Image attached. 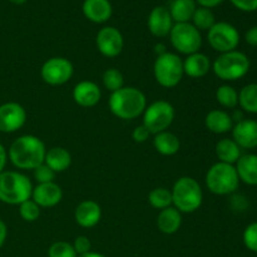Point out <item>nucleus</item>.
Wrapping results in <instances>:
<instances>
[{"instance_id":"3","label":"nucleus","mask_w":257,"mask_h":257,"mask_svg":"<svg viewBox=\"0 0 257 257\" xmlns=\"http://www.w3.org/2000/svg\"><path fill=\"white\" fill-rule=\"evenodd\" d=\"M33 185L29 178L15 171L0 173V201L7 205H20L32 198Z\"/></svg>"},{"instance_id":"40","label":"nucleus","mask_w":257,"mask_h":257,"mask_svg":"<svg viewBox=\"0 0 257 257\" xmlns=\"http://www.w3.org/2000/svg\"><path fill=\"white\" fill-rule=\"evenodd\" d=\"M245 39L247 44L251 47H257V27H252L246 32Z\"/></svg>"},{"instance_id":"1","label":"nucleus","mask_w":257,"mask_h":257,"mask_svg":"<svg viewBox=\"0 0 257 257\" xmlns=\"http://www.w3.org/2000/svg\"><path fill=\"white\" fill-rule=\"evenodd\" d=\"M45 148L44 142L40 138L32 135L18 137L10 145L8 158L19 170H33L44 163Z\"/></svg>"},{"instance_id":"29","label":"nucleus","mask_w":257,"mask_h":257,"mask_svg":"<svg viewBox=\"0 0 257 257\" xmlns=\"http://www.w3.org/2000/svg\"><path fill=\"white\" fill-rule=\"evenodd\" d=\"M148 202L153 208L165 210V208L171 207V205H172V193L165 187L153 188L150 195H148Z\"/></svg>"},{"instance_id":"12","label":"nucleus","mask_w":257,"mask_h":257,"mask_svg":"<svg viewBox=\"0 0 257 257\" xmlns=\"http://www.w3.org/2000/svg\"><path fill=\"white\" fill-rule=\"evenodd\" d=\"M27 122V112L17 102H8L0 105V132L14 133Z\"/></svg>"},{"instance_id":"21","label":"nucleus","mask_w":257,"mask_h":257,"mask_svg":"<svg viewBox=\"0 0 257 257\" xmlns=\"http://www.w3.org/2000/svg\"><path fill=\"white\" fill-rule=\"evenodd\" d=\"M205 125L210 132L215 133V135H223L232 130L233 120L231 115L225 110L213 109L206 115Z\"/></svg>"},{"instance_id":"26","label":"nucleus","mask_w":257,"mask_h":257,"mask_svg":"<svg viewBox=\"0 0 257 257\" xmlns=\"http://www.w3.org/2000/svg\"><path fill=\"white\" fill-rule=\"evenodd\" d=\"M216 155H217L220 162L235 165L241 157V148L237 143L230 138H223L218 141L216 145Z\"/></svg>"},{"instance_id":"23","label":"nucleus","mask_w":257,"mask_h":257,"mask_svg":"<svg viewBox=\"0 0 257 257\" xmlns=\"http://www.w3.org/2000/svg\"><path fill=\"white\" fill-rule=\"evenodd\" d=\"M182 225V215L176 207H167L161 210L157 217L158 230L165 235H173L180 230Z\"/></svg>"},{"instance_id":"27","label":"nucleus","mask_w":257,"mask_h":257,"mask_svg":"<svg viewBox=\"0 0 257 257\" xmlns=\"http://www.w3.org/2000/svg\"><path fill=\"white\" fill-rule=\"evenodd\" d=\"M196 9L195 0H173L168 10L176 23H190Z\"/></svg>"},{"instance_id":"11","label":"nucleus","mask_w":257,"mask_h":257,"mask_svg":"<svg viewBox=\"0 0 257 257\" xmlns=\"http://www.w3.org/2000/svg\"><path fill=\"white\" fill-rule=\"evenodd\" d=\"M74 68L70 60L63 57H54L48 59L40 69L42 79L49 85H62L69 82L73 77Z\"/></svg>"},{"instance_id":"42","label":"nucleus","mask_w":257,"mask_h":257,"mask_svg":"<svg viewBox=\"0 0 257 257\" xmlns=\"http://www.w3.org/2000/svg\"><path fill=\"white\" fill-rule=\"evenodd\" d=\"M7 161H8V152L5 150L4 146L0 143V173L4 171L5 165H7Z\"/></svg>"},{"instance_id":"18","label":"nucleus","mask_w":257,"mask_h":257,"mask_svg":"<svg viewBox=\"0 0 257 257\" xmlns=\"http://www.w3.org/2000/svg\"><path fill=\"white\" fill-rule=\"evenodd\" d=\"M102 217L100 206L95 201L85 200L77 206L74 211L75 222L83 228H92L98 225Z\"/></svg>"},{"instance_id":"20","label":"nucleus","mask_w":257,"mask_h":257,"mask_svg":"<svg viewBox=\"0 0 257 257\" xmlns=\"http://www.w3.org/2000/svg\"><path fill=\"white\" fill-rule=\"evenodd\" d=\"M210 58L203 53H193L183 60V73L191 78H202L210 72Z\"/></svg>"},{"instance_id":"45","label":"nucleus","mask_w":257,"mask_h":257,"mask_svg":"<svg viewBox=\"0 0 257 257\" xmlns=\"http://www.w3.org/2000/svg\"><path fill=\"white\" fill-rule=\"evenodd\" d=\"M78 257H105L104 255H102V253H98V252H88V253H84V255H80Z\"/></svg>"},{"instance_id":"31","label":"nucleus","mask_w":257,"mask_h":257,"mask_svg":"<svg viewBox=\"0 0 257 257\" xmlns=\"http://www.w3.org/2000/svg\"><path fill=\"white\" fill-rule=\"evenodd\" d=\"M193 25L197 28L198 30H210L215 24V15L211 12V9L207 8H198L196 9L195 14L192 17Z\"/></svg>"},{"instance_id":"8","label":"nucleus","mask_w":257,"mask_h":257,"mask_svg":"<svg viewBox=\"0 0 257 257\" xmlns=\"http://www.w3.org/2000/svg\"><path fill=\"white\" fill-rule=\"evenodd\" d=\"M175 119V108L167 100H156L146 107L143 112L142 124L151 132V135L167 131Z\"/></svg>"},{"instance_id":"22","label":"nucleus","mask_w":257,"mask_h":257,"mask_svg":"<svg viewBox=\"0 0 257 257\" xmlns=\"http://www.w3.org/2000/svg\"><path fill=\"white\" fill-rule=\"evenodd\" d=\"M235 168L240 181L248 186H257V155H241Z\"/></svg>"},{"instance_id":"13","label":"nucleus","mask_w":257,"mask_h":257,"mask_svg":"<svg viewBox=\"0 0 257 257\" xmlns=\"http://www.w3.org/2000/svg\"><path fill=\"white\" fill-rule=\"evenodd\" d=\"M95 43L100 54L107 58L118 57L122 53L124 45L122 33L114 27L102 28L98 32Z\"/></svg>"},{"instance_id":"6","label":"nucleus","mask_w":257,"mask_h":257,"mask_svg":"<svg viewBox=\"0 0 257 257\" xmlns=\"http://www.w3.org/2000/svg\"><path fill=\"white\" fill-rule=\"evenodd\" d=\"M250 69V59L242 52L222 53L216 58L212 64V70L222 80L232 82L245 77Z\"/></svg>"},{"instance_id":"46","label":"nucleus","mask_w":257,"mask_h":257,"mask_svg":"<svg viewBox=\"0 0 257 257\" xmlns=\"http://www.w3.org/2000/svg\"><path fill=\"white\" fill-rule=\"evenodd\" d=\"M9 2L13 3V4H15V5H22V4H24L27 0H9Z\"/></svg>"},{"instance_id":"2","label":"nucleus","mask_w":257,"mask_h":257,"mask_svg":"<svg viewBox=\"0 0 257 257\" xmlns=\"http://www.w3.org/2000/svg\"><path fill=\"white\" fill-rule=\"evenodd\" d=\"M147 107L145 93L135 87H123L109 97V109L120 119H135L143 114Z\"/></svg>"},{"instance_id":"15","label":"nucleus","mask_w":257,"mask_h":257,"mask_svg":"<svg viewBox=\"0 0 257 257\" xmlns=\"http://www.w3.org/2000/svg\"><path fill=\"white\" fill-rule=\"evenodd\" d=\"M233 141L240 148L252 150L257 147V120L242 119L232 127Z\"/></svg>"},{"instance_id":"24","label":"nucleus","mask_w":257,"mask_h":257,"mask_svg":"<svg viewBox=\"0 0 257 257\" xmlns=\"http://www.w3.org/2000/svg\"><path fill=\"white\" fill-rule=\"evenodd\" d=\"M44 163L48 167L52 168L55 173L64 172L72 165V156L65 148L53 147L50 150H47Z\"/></svg>"},{"instance_id":"4","label":"nucleus","mask_w":257,"mask_h":257,"mask_svg":"<svg viewBox=\"0 0 257 257\" xmlns=\"http://www.w3.org/2000/svg\"><path fill=\"white\" fill-rule=\"evenodd\" d=\"M171 193L173 207L177 208L181 213H192L202 205V188L195 178L188 176L178 178Z\"/></svg>"},{"instance_id":"35","label":"nucleus","mask_w":257,"mask_h":257,"mask_svg":"<svg viewBox=\"0 0 257 257\" xmlns=\"http://www.w3.org/2000/svg\"><path fill=\"white\" fill-rule=\"evenodd\" d=\"M243 243L252 252H257V222H252L243 231Z\"/></svg>"},{"instance_id":"36","label":"nucleus","mask_w":257,"mask_h":257,"mask_svg":"<svg viewBox=\"0 0 257 257\" xmlns=\"http://www.w3.org/2000/svg\"><path fill=\"white\" fill-rule=\"evenodd\" d=\"M55 175H57V173H55L52 168L48 167L45 163H42V165L38 166L34 170V177L38 183L54 182Z\"/></svg>"},{"instance_id":"33","label":"nucleus","mask_w":257,"mask_h":257,"mask_svg":"<svg viewBox=\"0 0 257 257\" xmlns=\"http://www.w3.org/2000/svg\"><path fill=\"white\" fill-rule=\"evenodd\" d=\"M19 215L27 222H34L40 216V207L32 200L24 201L19 205Z\"/></svg>"},{"instance_id":"25","label":"nucleus","mask_w":257,"mask_h":257,"mask_svg":"<svg viewBox=\"0 0 257 257\" xmlns=\"http://www.w3.org/2000/svg\"><path fill=\"white\" fill-rule=\"evenodd\" d=\"M153 146L156 151L162 156H173L180 151L181 142L180 138L172 132L163 131V132L155 135L153 138Z\"/></svg>"},{"instance_id":"17","label":"nucleus","mask_w":257,"mask_h":257,"mask_svg":"<svg viewBox=\"0 0 257 257\" xmlns=\"http://www.w3.org/2000/svg\"><path fill=\"white\" fill-rule=\"evenodd\" d=\"M100 97H102L100 88L90 80H82L73 89V99L80 107H94L99 103Z\"/></svg>"},{"instance_id":"14","label":"nucleus","mask_w":257,"mask_h":257,"mask_svg":"<svg viewBox=\"0 0 257 257\" xmlns=\"http://www.w3.org/2000/svg\"><path fill=\"white\" fill-rule=\"evenodd\" d=\"M63 191L59 185L55 182L38 183L33 187L32 200L37 203L39 207L49 208L54 207L62 201Z\"/></svg>"},{"instance_id":"43","label":"nucleus","mask_w":257,"mask_h":257,"mask_svg":"<svg viewBox=\"0 0 257 257\" xmlns=\"http://www.w3.org/2000/svg\"><path fill=\"white\" fill-rule=\"evenodd\" d=\"M8 236V227L5 225V222L3 220H0V248L4 245L5 240H7Z\"/></svg>"},{"instance_id":"39","label":"nucleus","mask_w":257,"mask_h":257,"mask_svg":"<svg viewBox=\"0 0 257 257\" xmlns=\"http://www.w3.org/2000/svg\"><path fill=\"white\" fill-rule=\"evenodd\" d=\"M231 3L242 12H255L257 10V0H231Z\"/></svg>"},{"instance_id":"30","label":"nucleus","mask_w":257,"mask_h":257,"mask_svg":"<svg viewBox=\"0 0 257 257\" xmlns=\"http://www.w3.org/2000/svg\"><path fill=\"white\" fill-rule=\"evenodd\" d=\"M216 99L223 108H235L238 104V93L231 85L223 84L216 90Z\"/></svg>"},{"instance_id":"38","label":"nucleus","mask_w":257,"mask_h":257,"mask_svg":"<svg viewBox=\"0 0 257 257\" xmlns=\"http://www.w3.org/2000/svg\"><path fill=\"white\" fill-rule=\"evenodd\" d=\"M150 136H151V132L143 124L137 125V127L133 130V133H132V138L135 140V142L137 143L146 142V141L150 138Z\"/></svg>"},{"instance_id":"19","label":"nucleus","mask_w":257,"mask_h":257,"mask_svg":"<svg viewBox=\"0 0 257 257\" xmlns=\"http://www.w3.org/2000/svg\"><path fill=\"white\" fill-rule=\"evenodd\" d=\"M83 14L93 23H105L112 17V5L109 0H84Z\"/></svg>"},{"instance_id":"32","label":"nucleus","mask_w":257,"mask_h":257,"mask_svg":"<svg viewBox=\"0 0 257 257\" xmlns=\"http://www.w3.org/2000/svg\"><path fill=\"white\" fill-rule=\"evenodd\" d=\"M103 84H104L105 89L113 93L124 87L123 85L124 84V78L119 70L115 69V68H109L103 73Z\"/></svg>"},{"instance_id":"7","label":"nucleus","mask_w":257,"mask_h":257,"mask_svg":"<svg viewBox=\"0 0 257 257\" xmlns=\"http://www.w3.org/2000/svg\"><path fill=\"white\" fill-rule=\"evenodd\" d=\"M153 74L163 88H175L183 77V60L175 53H165L156 59Z\"/></svg>"},{"instance_id":"34","label":"nucleus","mask_w":257,"mask_h":257,"mask_svg":"<svg viewBox=\"0 0 257 257\" xmlns=\"http://www.w3.org/2000/svg\"><path fill=\"white\" fill-rule=\"evenodd\" d=\"M49 257H78L72 243L65 241H57L48 250Z\"/></svg>"},{"instance_id":"9","label":"nucleus","mask_w":257,"mask_h":257,"mask_svg":"<svg viewBox=\"0 0 257 257\" xmlns=\"http://www.w3.org/2000/svg\"><path fill=\"white\" fill-rule=\"evenodd\" d=\"M170 39L172 47L186 55L197 53L202 45L200 30L190 23H176L170 32Z\"/></svg>"},{"instance_id":"37","label":"nucleus","mask_w":257,"mask_h":257,"mask_svg":"<svg viewBox=\"0 0 257 257\" xmlns=\"http://www.w3.org/2000/svg\"><path fill=\"white\" fill-rule=\"evenodd\" d=\"M73 247H74L77 255L80 256L84 255V253L90 252L92 243H90L89 238H88L87 236H78L74 240V242H73Z\"/></svg>"},{"instance_id":"41","label":"nucleus","mask_w":257,"mask_h":257,"mask_svg":"<svg viewBox=\"0 0 257 257\" xmlns=\"http://www.w3.org/2000/svg\"><path fill=\"white\" fill-rule=\"evenodd\" d=\"M195 2L198 3L202 8L211 9V8H215L217 7V5H220L223 0H195Z\"/></svg>"},{"instance_id":"44","label":"nucleus","mask_w":257,"mask_h":257,"mask_svg":"<svg viewBox=\"0 0 257 257\" xmlns=\"http://www.w3.org/2000/svg\"><path fill=\"white\" fill-rule=\"evenodd\" d=\"M155 52H156V54H157V57L165 54V53H167V50H166V45L162 44V43H160V44H156Z\"/></svg>"},{"instance_id":"28","label":"nucleus","mask_w":257,"mask_h":257,"mask_svg":"<svg viewBox=\"0 0 257 257\" xmlns=\"http://www.w3.org/2000/svg\"><path fill=\"white\" fill-rule=\"evenodd\" d=\"M238 104L243 110L257 114V83L245 85L238 93Z\"/></svg>"},{"instance_id":"16","label":"nucleus","mask_w":257,"mask_h":257,"mask_svg":"<svg viewBox=\"0 0 257 257\" xmlns=\"http://www.w3.org/2000/svg\"><path fill=\"white\" fill-rule=\"evenodd\" d=\"M170 10L165 7L153 8L148 17V29L151 34L157 38L167 37L173 27Z\"/></svg>"},{"instance_id":"10","label":"nucleus","mask_w":257,"mask_h":257,"mask_svg":"<svg viewBox=\"0 0 257 257\" xmlns=\"http://www.w3.org/2000/svg\"><path fill=\"white\" fill-rule=\"evenodd\" d=\"M207 39L212 49L218 53L232 52L240 43V34L237 29L230 23L218 22L208 30Z\"/></svg>"},{"instance_id":"5","label":"nucleus","mask_w":257,"mask_h":257,"mask_svg":"<svg viewBox=\"0 0 257 257\" xmlns=\"http://www.w3.org/2000/svg\"><path fill=\"white\" fill-rule=\"evenodd\" d=\"M240 178L233 165L217 162L206 173V186L213 195H231L238 188Z\"/></svg>"}]
</instances>
